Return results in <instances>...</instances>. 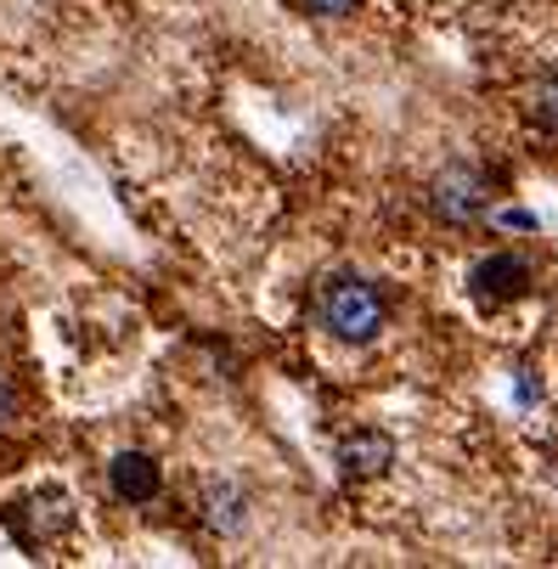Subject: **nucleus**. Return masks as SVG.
<instances>
[{"label": "nucleus", "mask_w": 558, "mask_h": 569, "mask_svg": "<svg viewBox=\"0 0 558 569\" xmlns=\"http://www.w3.org/2000/svg\"><path fill=\"white\" fill-rule=\"evenodd\" d=\"M299 7L310 18H350V12H361V0H299Z\"/></svg>", "instance_id": "nucleus-9"}, {"label": "nucleus", "mask_w": 558, "mask_h": 569, "mask_svg": "<svg viewBox=\"0 0 558 569\" xmlns=\"http://www.w3.org/2000/svg\"><path fill=\"white\" fill-rule=\"evenodd\" d=\"M525 119H530L541 136H558V73L536 79V86L525 91Z\"/></svg>", "instance_id": "nucleus-8"}, {"label": "nucleus", "mask_w": 558, "mask_h": 569, "mask_svg": "<svg viewBox=\"0 0 558 569\" xmlns=\"http://www.w3.org/2000/svg\"><path fill=\"white\" fill-rule=\"evenodd\" d=\"M395 462V440L383 429H350L339 440V473L345 479H383Z\"/></svg>", "instance_id": "nucleus-7"}, {"label": "nucleus", "mask_w": 558, "mask_h": 569, "mask_svg": "<svg viewBox=\"0 0 558 569\" xmlns=\"http://www.w3.org/2000/svg\"><path fill=\"white\" fill-rule=\"evenodd\" d=\"M424 203H429V214H435L440 226L468 231V226H480V220L491 214V203H497V181H491V170H486V164L451 158V164H440V170L429 176Z\"/></svg>", "instance_id": "nucleus-2"}, {"label": "nucleus", "mask_w": 558, "mask_h": 569, "mask_svg": "<svg viewBox=\"0 0 558 569\" xmlns=\"http://www.w3.org/2000/svg\"><path fill=\"white\" fill-rule=\"evenodd\" d=\"M468 293L480 305H514L530 293V260L519 254H486L480 266L468 271Z\"/></svg>", "instance_id": "nucleus-4"}, {"label": "nucleus", "mask_w": 558, "mask_h": 569, "mask_svg": "<svg viewBox=\"0 0 558 569\" xmlns=\"http://www.w3.org/2000/svg\"><path fill=\"white\" fill-rule=\"evenodd\" d=\"M198 519L209 536H243L249 530V491L237 479H203V491H198Z\"/></svg>", "instance_id": "nucleus-5"}, {"label": "nucleus", "mask_w": 558, "mask_h": 569, "mask_svg": "<svg viewBox=\"0 0 558 569\" xmlns=\"http://www.w3.org/2000/svg\"><path fill=\"white\" fill-rule=\"evenodd\" d=\"M108 491L124 502V508H147L158 491H165V468H158L152 451H119L108 462Z\"/></svg>", "instance_id": "nucleus-6"}, {"label": "nucleus", "mask_w": 558, "mask_h": 569, "mask_svg": "<svg viewBox=\"0 0 558 569\" xmlns=\"http://www.w3.org/2000/svg\"><path fill=\"white\" fill-rule=\"evenodd\" d=\"M7 525H12V536L23 547H51L73 525V508H68L62 491H34V497H23V502L7 508Z\"/></svg>", "instance_id": "nucleus-3"}, {"label": "nucleus", "mask_w": 558, "mask_h": 569, "mask_svg": "<svg viewBox=\"0 0 558 569\" xmlns=\"http://www.w3.org/2000/svg\"><path fill=\"white\" fill-rule=\"evenodd\" d=\"M18 406H23V400H18V383H12L7 372H0V435H7V429L18 423Z\"/></svg>", "instance_id": "nucleus-10"}, {"label": "nucleus", "mask_w": 558, "mask_h": 569, "mask_svg": "<svg viewBox=\"0 0 558 569\" xmlns=\"http://www.w3.org/2000/svg\"><path fill=\"white\" fill-rule=\"evenodd\" d=\"M316 321H322V333L339 339V345H372L383 328H389V299L356 277V271H333L322 288H316Z\"/></svg>", "instance_id": "nucleus-1"}]
</instances>
